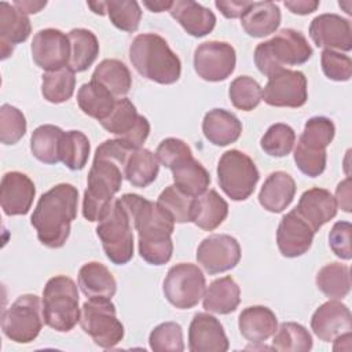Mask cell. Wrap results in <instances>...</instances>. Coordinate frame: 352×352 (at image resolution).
Here are the masks:
<instances>
[{"instance_id":"1","label":"cell","mask_w":352,"mask_h":352,"mask_svg":"<svg viewBox=\"0 0 352 352\" xmlns=\"http://www.w3.org/2000/svg\"><path fill=\"white\" fill-rule=\"evenodd\" d=\"M133 150L136 148L117 138L98 146L82 198V216L88 221H99L111 208L124 180L126 160Z\"/></svg>"},{"instance_id":"2","label":"cell","mask_w":352,"mask_h":352,"mask_svg":"<svg viewBox=\"0 0 352 352\" xmlns=\"http://www.w3.org/2000/svg\"><path fill=\"white\" fill-rule=\"evenodd\" d=\"M138 231L140 257L153 265L166 264L173 253L172 232L175 221L157 202L138 194H124L118 198Z\"/></svg>"},{"instance_id":"3","label":"cell","mask_w":352,"mask_h":352,"mask_svg":"<svg viewBox=\"0 0 352 352\" xmlns=\"http://www.w3.org/2000/svg\"><path fill=\"white\" fill-rule=\"evenodd\" d=\"M77 205L78 190L69 183L56 184L38 198L30 223L44 246L58 249L66 243L72 221L77 217Z\"/></svg>"},{"instance_id":"4","label":"cell","mask_w":352,"mask_h":352,"mask_svg":"<svg viewBox=\"0 0 352 352\" xmlns=\"http://www.w3.org/2000/svg\"><path fill=\"white\" fill-rule=\"evenodd\" d=\"M129 60L144 78L158 84H173L180 78L182 62L166 40L155 33L138 34L129 47Z\"/></svg>"},{"instance_id":"5","label":"cell","mask_w":352,"mask_h":352,"mask_svg":"<svg viewBox=\"0 0 352 352\" xmlns=\"http://www.w3.org/2000/svg\"><path fill=\"white\" fill-rule=\"evenodd\" d=\"M312 47L305 36L294 29H282L271 40L260 43L254 50V65L267 77L285 69L298 66L312 56Z\"/></svg>"},{"instance_id":"6","label":"cell","mask_w":352,"mask_h":352,"mask_svg":"<svg viewBox=\"0 0 352 352\" xmlns=\"http://www.w3.org/2000/svg\"><path fill=\"white\" fill-rule=\"evenodd\" d=\"M44 323L60 333L70 331L81 316L78 307V290L74 280L65 275L48 279L43 290Z\"/></svg>"},{"instance_id":"7","label":"cell","mask_w":352,"mask_h":352,"mask_svg":"<svg viewBox=\"0 0 352 352\" xmlns=\"http://www.w3.org/2000/svg\"><path fill=\"white\" fill-rule=\"evenodd\" d=\"M98 223L96 235L102 242L106 257L117 265L131 261L133 257V226L118 198L113 201L109 212Z\"/></svg>"},{"instance_id":"8","label":"cell","mask_w":352,"mask_h":352,"mask_svg":"<svg viewBox=\"0 0 352 352\" xmlns=\"http://www.w3.org/2000/svg\"><path fill=\"white\" fill-rule=\"evenodd\" d=\"M258 179V169L248 154L234 148L220 157L217 180L220 188L232 201L248 199L253 194Z\"/></svg>"},{"instance_id":"9","label":"cell","mask_w":352,"mask_h":352,"mask_svg":"<svg viewBox=\"0 0 352 352\" xmlns=\"http://www.w3.org/2000/svg\"><path fill=\"white\" fill-rule=\"evenodd\" d=\"M80 326L92 341L104 349L116 346L124 338V326L117 318L110 298H89L81 307Z\"/></svg>"},{"instance_id":"10","label":"cell","mask_w":352,"mask_h":352,"mask_svg":"<svg viewBox=\"0 0 352 352\" xmlns=\"http://www.w3.org/2000/svg\"><path fill=\"white\" fill-rule=\"evenodd\" d=\"M43 323V307L36 294L19 296L1 315L4 336L18 344H28L36 340Z\"/></svg>"},{"instance_id":"11","label":"cell","mask_w":352,"mask_h":352,"mask_svg":"<svg viewBox=\"0 0 352 352\" xmlns=\"http://www.w3.org/2000/svg\"><path fill=\"white\" fill-rule=\"evenodd\" d=\"M205 289L204 272L191 263H179L170 267L162 285L165 298L179 309L195 307L202 298Z\"/></svg>"},{"instance_id":"12","label":"cell","mask_w":352,"mask_h":352,"mask_svg":"<svg viewBox=\"0 0 352 352\" xmlns=\"http://www.w3.org/2000/svg\"><path fill=\"white\" fill-rule=\"evenodd\" d=\"M100 125L132 148H140L150 133V124L128 98L116 100L114 109Z\"/></svg>"},{"instance_id":"13","label":"cell","mask_w":352,"mask_h":352,"mask_svg":"<svg viewBox=\"0 0 352 352\" xmlns=\"http://www.w3.org/2000/svg\"><path fill=\"white\" fill-rule=\"evenodd\" d=\"M236 54L226 41H205L195 48L194 69L205 81H223L235 70Z\"/></svg>"},{"instance_id":"14","label":"cell","mask_w":352,"mask_h":352,"mask_svg":"<svg viewBox=\"0 0 352 352\" xmlns=\"http://www.w3.org/2000/svg\"><path fill=\"white\" fill-rule=\"evenodd\" d=\"M261 99L274 107H301L308 99L307 77L302 72L283 69L268 77Z\"/></svg>"},{"instance_id":"15","label":"cell","mask_w":352,"mask_h":352,"mask_svg":"<svg viewBox=\"0 0 352 352\" xmlns=\"http://www.w3.org/2000/svg\"><path fill=\"white\" fill-rule=\"evenodd\" d=\"M241 260L239 242L227 234H213L202 239L197 249V261L210 274L232 270Z\"/></svg>"},{"instance_id":"16","label":"cell","mask_w":352,"mask_h":352,"mask_svg":"<svg viewBox=\"0 0 352 352\" xmlns=\"http://www.w3.org/2000/svg\"><path fill=\"white\" fill-rule=\"evenodd\" d=\"M30 51L40 69L45 72L59 70L69 65L70 40L59 29H43L34 34Z\"/></svg>"},{"instance_id":"17","label":"cell","mask_w":352,"mask_h":352,"mask_svg":"<svg viewBox=\"0 0 352 352\" xmlns=\"http://www.w3.org/2000/svg\"><path fill=\"white\" fill-rule=\"evenodd\" d=\"M309 37L319 48L344 51L352 50V26L349 19L337 14H320L311 21Z\"/></svg>"},{"instance_id":"18","label":"cell","mask_w":352,"mask_h":352,"mask_svg":"<svg viewBox=\"0 0 352 352\" xmlns=\"http://www.w3.org/2000/svg\"><path fill=\"white\" fill-rule=\"evenodd\" d=\"M315 231L293 209L286 213L276 230V245L282 256L294 258L302 256L312 246Z\"/></svg>"},{"instance_id":"19","label":"cell","mask_w":352,"mask_h":352,"mask_svg":"<svg viewBox=\"0 0 352 352\" xmlns=\"http://www.w3.org/2000/svg\"><path fill=\"white\" fill-rule=\"evenodd\" d=\"M228 338L217 318L206 312L194 315L188 327V349L191 352H226Z\"/></svg>"},{"instance_id":"20","label":"cell","mask_w":352,"mask_h":352,"mask_svg":"<svg viewBox=\"0 0 352 352\" xmlns=\"http://www.w3.org/2000/svg\"><path fill=\"white\" fill-rule=\"evenodd\" d=\"M36 195L34 183L22 172H7L0 184V204L7 216L26 214Z\"/></svg>"},{"instance_id":"21","label":"cell","mask_w":352,"mask_h":352,"mask_svg":"<svg viewBox=\"0 0 352 352\" xmlns=\"http://www.w3.org/2000/svg\"><path fill=\"white\" fill-rule=\"evenodd\" d=\"M311 329L319 340L334 341L338 336L352 330L351 311L341 301L329 300L314 312Z\"/></svg>"},{"instance_id":"22","label":"cell","mask_w":352,"mask_h":352,"mask_svg":"<svg viewBox=\"0 0 352 352\" xmlns=\"http://www.w3.org/2000/svg\"><path fill=\"white\" fill-rule=\"evenodd\" d=\"M294 210L316 232L323 224L336 217L337 202L329 190L314 187L302 192Z\"/></svg>"},{"instance_id":"23","label":"cell","mask_w":352,"mask_h":352,"mask_svg":"<svg viewBox=\"0 0 352 352\" xmlns=\"http://www.w3.org/2000/svg\"><path fill=\"white\" fill-rule=\"evenodd\" d=\"M32 32V25L26 14L7 1L0 3V51L1 59H7L14 45L28 40Z\"/></svg>"},{"instance_id":"24","label":"cell","mask_w":352,"mask_h":352,"mask_svg":"<svg viewBox=\"0 0 352 352\" xmlns=\"http://www.w3.org/2000/svg\"><path fill=\"white\" fill-rule=\"evenodd\" d=\"M169 14L192 37L209 34L216 25V15L202 4L192 0H176Z\"/></svg>"},{"instance_id":"25","label":"cell","mask_w":352,"mask_h":352,"mask_svg":"<svg viewBox=\"0 0 352 352\" xmlns=\"http://www.w3.org/2000/svg\"><path fill=\"white\" fill-rule=\"evenodd\" d=\"M294 194V179L283 170H276L272 172L263 183L258 192V202L265 210L271 213H280L292 204Z\"/></svg>"},{"instance_id":"26","label":"cell","mask_w":352,"mask_h":352,"mask_svg":"<svg viewBox=\"0 0 352 352\" xmlns=\"http://www.w3.org/2000/svg\"><path fill=\"white\" fill-rule=\"evenodd\" d=\"M202 132L212 144L228 146L239 139L242 133V122L228 110L213 109L204 117Z\"/></svg>"},{"instance_id":"27","label":"cell","mask_w":352,"mask_h":352,"mask_svg":"<svg viewBox=\"0 0 352 352\" xmlns=\"http://www.w3.org/2000/svg\"><path fill=\"white\" fill-rule=\"evenodd\" d=\"M239 333L250 342H264L278 329L276 315L264 305L245 308L238 318Z\"/></svg>"},{"instance_id":"28","label":"cell","mask_w":352,"mask_h":352,"mask_svg":"<svg viewBox=\"0 0 352 352\" xmlns=\"http://www.w3.org/2000/svg\"><path fill=\"white\" fill-rule=\"evenodd\" d=\"M175 186L190 197L204 194L210 184V175L192 154L183 157L170 168Z\"/></svg>"},{"instance_id":"29","label":"cell","mask_w":352,"mask_h":352,"mask_svg":"<svg viewBox=\"0 0 352 352\" xmlns=\"http://www.w3.org/2000/svg\"><path fill=\"white\" fill-rule=\"evenodd\" d=\"M228 214V204L216 190H206L204 194L194 197L191 209V221L205 230L213 231Z\"/></svg>"},{"instance_id":"30","label":"cell","mask_w":352,"mask_h":352,"mask_svg":"<svg viewBox=\"0 0 352 352\" xmlns=\"http://www.w3.org/2000/svg\"><path fill=\"white\" fill-rule=\"evenodd\" d=\"M78 286L88 298H110L117 292V282L110 270L98 261L85 263L78 271Z\"/></svg>"},{"instance_id":"31","label":"cell","mask_w":352,"mask_h":352,"mask_svg":"<svg viewBox=\"0 0 352 352\" xmlns=\"http://www.w3.org/2000/svg\"><path fill=\"white\" fill-rule=\"evenodd\" d=\"M280 25V10L272 1H253L241 16V26L250 37H265Z\"/></svg>"},{"instance_id":"32","label":"cell","mask_w":352,"mask_h":352,"mask_svg":"<svg viewBox=\"0 0 352 352\" xmlns=\"http://www.w3.org/2000/svg\"><path fill=\"white\" fill-rule=\"evenodd\" d=\"M241 302V289L231 276L213 280L204 292L202 305L206 311L227 315L234 312Z\"/></svg>"},{"instance_id":"33","label":"cell","mask_w":352,"mask_h":352,"mask_svg":"<svg viewBox=\"0 0 352 352\" xmlns=\"http://www.w3.org/2000/svg\"><path fill=\"white\" fill-rule=\"evenodd\" d=\"M77 103L84 114L103 121L110 116L114 109V95L96 81L85 82L77 92Z\"/></svg>"},{"instance_id":"34","label":"cell","mask_w":352,"mask_h":352,"mask_svg":"<svg viewBox=\"0 0 352 352\" xmlns=\"http://www.w3.org/2000/svg\"><path fill=\"white\" fill-rule=\"evenodd\" d=\"M70 40V59L69 67L76 73L85 72L99 55V43L96 36L82 28L72 29L69 33Z\"/></svg>"},{"instance_id":"35","label":"cell","mask_w":352,"mask_h":352,"mask_svg":"<svg viewBox=\"0 0 352 352\" xmlns=\"http://www.w3.org/2000/svg\"><path fill=\"white\" fill-rule=\"evenodd\" d=\"M160 172V161L154 153L147 148L133 150L125 164L124 177L133 187H147L151 184Z\"/></svg>"},{"instance_id":"36","label":"cell","mask_w":352,"mask_h":352,"mask_svg":"<svg viewBox=\"0 0 352 352\" xmlns=\"http://www.w3.org/2000/svg\"><path fill=\"white\" fill-rule=\"evenodd\" d=\"M65 131L52 124L37 126L30 138V150L34 158L44 164H58L60 161V144Z\"/></svg>"},{"instance_id":"37","label":"cell","mask_w":352,"mask_h":352,"mask_svg":"<svg viewBox=\"0 0 352 352\" xmlns=\"http://www.w3.org/2000/svg\"><path fill=\"white\" fill-rule=\"evenodd\" d=\"M92 81L99 82L114 96H124L132 87L129 69L118 59H103L92 73Z\"/></svg>"},{"instance_id":"38","label":"cell","mask_w":352,"mask_h":352,"mask_svg":"<svg viewBox=\"0 0 352 352\" xmlns=\"http://www.w3.org/2000/svg\"><path fill=\"white\" fill-rule=\"evenodd\" d=\"M318 289L330 300H342L351 290L349 267L341 263H330L316 274Z\"/></svg>"},{"instance_id":"39","label":"cell","mask_w":352,"mask_h":352,"mask_svg":"<svg viewBox=\"0 0 352 352\" xmlns=\"http://www.w3.org/2000/svg\"><path fill=\"white\" fill-rule=\"evenodd\" d=\"M74 88L76 77L74 72L69 66L54 72H45L43 74L41 94L50 103L58 104L69 100L74 94Z\"/></svg>"},{"instance_id":"40","label":"cell","mask_w":352,"mask_h":352,"mask_svg":"<svg viewBox=\"0 0 352 352\" xmlns=\"http://www.w3.org/2000/svg\"><path fill=\"white\" fill-rule=\"evenodd\" d=\"M312 348V337L309 331L300 323H282L272 340V349L279 352H308Z\"/></svg>"},{"instance_id":"41","label":"cell","mask_w":352,"mask_h":352,"mask_svg":"<svg viewBox=\"0 0 352 352\" xmlns=\"http://www.w3.org/2000/svg\"><path fill=\"white\" fill-rule=\"evenodd\" d=\"M91 144L81 131H67L60 144V161L72 170H81L88 161Z\"/></svg>"},{"instance_id":"42","label":"cell","mask_w":352,"mask_h":352,"mask_svg":"<svg viewBox=\"0 0 352 352\" xmlns=\"http://www.w3.org/2000/svg\"><path fill=\"white\" fill-rule=\"evenodd\" d=\"M104 12L117 29L129 33L138 30L142 19L140 6L133 0L104 1Z\"/></svg>"},{"instance_id":"43","label":"cell","mask_w":352,"mask_h":352,"mask_svg":"<svg viewBox=\"0 0 352 352\" xmlns=\"http://www.w3.org/2000/svg\"><path fill=\"white\" fill-rule=\"evenodd\" d=\"M336 135V126L333 121L323 116L311 117L305 125L304 131L297 143L314 148V150H326V147L333 142Z\"/></svg>"},{"instance_id":"44","label":"cell","mask_w":352,"mask_h":352,"mask_svg":"<svg viewBox=\"0 0 352 352\" xmlns=\"http://www.w3.org/2000/svg\"><path fill=\"white\" fill-rule=\"evenodd\" d=\"M194 197L184 194L175 184L168 186L158 197V206L165 210L175 223H190Z\"/></svg>"},{"instance_id":"45","label":"cell","mask_w":352,"mask_h":352,"mask_svg":"<svg viewBox=\"0 0 352 352\" xmlns=\"http://www.w3.org/2000/svg\"><path fill=\"white\" fill-rule=\"evenodd\" d=\"M296 143V132L287 124H274L263 135L260 146L271 157H285L290 154Z\"/></svg>"},{"instance_id":"46","label":"cell","mask_w":352,"mask_h":352,"mask_svg":"<svg viewBox=\"0 0 352 352\" xmlns=\"http://www.w3.org/2000/svg\"><path fill=\"white\" fill-rule=\"evenodd\" d=\"M228 96L234 107L250 111L261 102V87L254 78L249 76H239L231 81Z\"/></svg>"},{"instance_id":"47","label":"cell","mask_w":352,"mask_h":352,"mask_svg":"<svg viewBox=\"0 0 352 352\" xmlns=\"http://www.w3.org/2000/svg\"><path fill=\"white\" fill-rule=\"evenodd\" d=\"M148 344L154 352H182L184 351L183 329L176 322H164L151 330Z\"/></svg>"},{"instance_id":"48","label":"cell","mask_w":352,"mask_h":352,"mask_svg":"<svg viewBox=\"0 0 352 352\" xmlns=\"http://www.w3.org/2000/svg\"><path fill=\"white\" fill-rule=\"evenodd\" d=\"M26 133V118L23 113L11 106L1 104L0 107V140L3 144H15Z\"/></svg>"},{"instance_id":"49","label":"cell","mask_w":352,"mask_h":352,"mask_svg":"<svg viewBox=\"0 0 352 352\" xmlns=\"http://www.w3.org/2000/svg\"><path fill=\"white\" fill-rule=\"evenodd\" d=\"M320 65L324 76L333 81H348L352 77V60L348 55L333 50H323Z\"/></svg>"},{"instance_id":"50","label":"cell","mask_w":352,"mask_h":352,"mask_svg":"<svg viewBox=\"0 0 352 352\" xmlns=\"http://www.w3.org/2000/svg\"><path fill=\"white\" fill-rule=\"evenodd\" d=\"M297 168L309 177L322 175L326 169L327 153L326 150H314L297 143L293 154Z\"/></svg>"},{"instance_id":"51","label":"cell","mask_w":352,"mask_h":352,"mask_svg":"<svg viewBox=\"0 0 352 352\" xmlns=\"http://www.w3.org/2000/svg\"><path fill=\"white\" fill-rule=\"evenodd\" d=\"M192 154L190 146L177 138H166L164 139L155 151V155L160 161V164H162L165 168L170 169L172 165H175L179 160H182L186 155Z\"/></svg>"},{"instance_id":"52","label":"cell","mask_w":352,"mask_h":352,"mask_svg":"<svg viewBox=\"0 0 352 352\" xmlns=\"http://www.w3.org/2000/svg\"><path fill=\"white\" fill-rule=\"evenodd\" d=\"M351 232H352V226L349 221H337L329 232L330 249L341 260L352 258Z\"/></svg>"},{"instance_id":"53","label":"cell","mask_w":352,"mask_h":352,"mask_svg":"<svg viewBox=\"0 0 352 352\" xmlns=\"http://www.w3.org/2000/svg\"><path fill=\"white\" fill-rule=\"evenodd\" d=\"M253 1H236V0H216L214 6L217 10L230 19L241 18Z\"/></svg>"},{"instance_id":"54","label":"cell","mask_w":352,"mask_h":352,"mask_svg":"<svg viewBox=\"0 0 352 352\" xmlns=\"http://www.w3.org/2000/svg\"><path fill=\"white\" fill-rule=\"evenodd\" d=\"M337 206H340L344 212H351V177H346L341 183H338L334 197Z\"/></svg>"},{"instance_id":"55","label":"cell","mask_w":352,"mask_h":352,"mask_svg":"<svg viewBox=\"0 0 352 352\" xmlns=\"http://www.w3.org/2000/svg\"><path fill=\"white\" fill-rule=\"evenodd\" d=\"M318 0H292V1H285V7L297 15H308L314 11L318 10L319 7Z\"/></svg>"},{"instance_id":"56","label":"cell","mask_w":352,"mask_h":352,"mask_svg":"<svg viewBox=\"0 0 352 352\" xmlns=\"http://www.w3.org/2000/svg\"><path fill=\"white\" fill-rule=\"evenodd\" d=\"M18 10H21L23 14H37L41 11L45 6L47 1H32V0H16L12 3Z\"/></svg>"},{"instance_id":"57","label":"cell","mask_w":352,"mask_h":352,"mask_svg":"<svg viewBox=\"0 0 352 352\" xmlns=\"http://www.w3.org/2000/svg\"><path fill=\"white\" fill-rule=\"evenodd\" d=\"M173 1H143V6L147 7L153 12L169 11Z\"/></svg>"},{"instance_id":"58","label":"cell","mask_w":352,"mask_h":352,"mask_svg":"<svg viewBox=\"0 0 352 352\" xmlns=\"http://www.w3.org/2000/svg\"><path fill=\"white\" fill-rule=\"evenodd\" d=\"M87 6L92 10V12L98 15H104V1H88Z\"/></svg>"}]
</instances>
